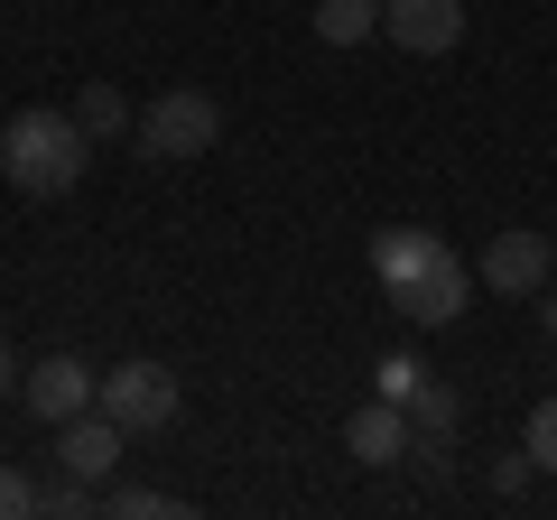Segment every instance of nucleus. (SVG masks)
<instances>
[{"label": "nucleus", "instance_id": "19", "mask_svg": "<svg viewBox=\"0 0 557 520\" xmlns=\"http://www.w3.org/2000/svg\"><path fill=\"white\" fill-rule=\"evenodd\" d=\"M539 335H557V288H539Z\"/></svg>", "mask_w": 557, "mask_h": 520}, {"label": "nucleus", "instance_id": "12", "mask_svg": "<svg viewBox=\"0 0 557 520\" xmlns=\"http://www.w3.org/2000/svg\"><path fill=\"white\" fill-rule=\"evenodd\" d=\"M75 121H84V131H94V140H112V131H131V102H121L112 94V84H84V94H75Z\"/></svg>", "mask_w": 557, "mask_h": 520}, {"label": "nucleus", "instance_id": "8", "mask_svg": "<svg viewBox=\"0 0 557 520\" xmlns=\"http://www.w3.org/2000/svg\"><path fill=\"white\" fill-rule=\"evenodd\" d=\"M121 446H131V428H112L102 409H84V419H65V428H57V465H65L75 483H112Z\"/></svg>", "mask_w": 557, "mask_h": 520}, {"label": "nucleus", "instance_id": "6", "mask_svg": "<svg viewBox=\"0 0 557 520\" xmlns=\"http://www.w3.org/2000/svg\"><path fill=\"white\" fill-rule=\"evenodd\" d=\"M381 38L409 57H446L465 47V0H381Z\"/></svg>", "mask_w": 557, "mask_h": 520}, {"label": "nucleus", "instance_id": "10", "mask_svg": "<svg viewBox=\"0 0 557 520\" xmlns=\"http://www.w3.org/2000/svg\"><path fill=\"white\" fill-rule=\"evenodd\" d=\"M437 251H446L437 233H418V223H391V233H372V280H381V288H409Z\"/></svg>", "mask_w": 557, "mask_h": 520}, {"label": "nucleus", "instance_id": "15", "mask_svg": "<svg viewBox=\"0 0 557 520\" xmlns=\"http://www.w3.org/2000/svg\"><path fill=\"white\" fill-rule=\"evenodd\" d=\"M530 456H539V474H557V391L530 409Z\"/></svg>", "mask_w": 557, "mask_h": 520}, {"label": "nucleus", "instance_id": "17", "mask_svg": "<svg viewBox=\"0 0 557 520\" xmlns=\"http://www.w3.org/2000/svg\"><path fill=\"white\" fill-rule=\"evenodd\" d=\"M418 381H428V372H418V354H391V362H381V400H409Z\"/></svg>", "mask_w": 557, "mask_h": 520}, {"label": "nucleus", "instance_id": "2", "mask_svg": "<svg viewBox=\"0 0 557 520\" xmlns=\"http://www.w3.org/2000/svg\"><path fill=\"white\" fill-rule=\"evenodd\" d=\"M131 140H139V159H205V149L223 140V102L205 94V84H168L159 102H149V112L131 121Z\"/></svg>", "mask_w": 557, "mask_h": 520}, {"label": "nucleus", "instance_id": "1", "mask_svg": "<svg viewBox=\"0 0 557 520\" xmlns=\"http://www.w3.org/2000/svg\"><path fill=\"white\" fill-rule=\"evenodd\" d=\"M84 159H94V131L75 112H10V131H0V168L20 196H65Z\"/></svg>", "mask_w": 557, "mask_h": 520}, {"label": "nucleus", "instance_id": "16", "mask_svg": "<svg viewBox=\"0 0 557 520\" xmlns=\"http://www.w3.org/2000/svg\"><path fill=\"white\" fill-rule=\"evenodd\" d=\"M28 511H38V483L20 465H0V520H28Z\"/></svg>", "mask_w": 557, "mask_h": 520}, {"label": "nucleus", "instance_id": "14", "mask_svg": "<svg viewBox=\"0 0 557 520\" xmlns=\"http://www.w3.org/2000/svg\"><path fill=\"white\" fill-rule=\"evenodd\" d=\"M102 511L112 520H168V511H186L177 493H149V483H131V493H102Z\"/></svg>", "mask_w": 557, "mask_h": 520}, {"label": "nucleus", "instance_id": "20", "mask_svg": "<svg viewBox=\"0 0 557 520\" xmlns=\"http://www.w3.org/2000/svg\"><path fill=\"white\" fill-rule=\"evenodd\" d=\"M10 391H20V362H10V344H0V400H10Z\"/></svg>", "mask_w": 557, "mask_h": 520}, {"label": "nucleus", "instance_id": "7", "mask_svg": "<svg viewBox=\"0 0 557 520\" xmlns=\"http://www.w3.org/2000/svg\"><path fill=\"white\" fill-rule=\"evenodd\" d=\"M465 298H474V280H465V260H456V251H437L409 288H391V307H399L409 325H446V317H465Z\"/></svg>", "mask_w": 557, "mask_h": 520}, {"label": "nucleus", "instance_id": "18", "mask_svg": "<svg viewBox=\"0 0 557 520\" xmlns=\"http://www.w3.org/2000/svg\"><path fill=\"white\" fill-rule=\"evenodd\" d=\"M530 465H539V456L520 446V456H502V465H493V483H502V493H520V483H530Z\"/></svg>", "mask_w": 557, "mask_h": 520}, {"label": "nucleus", "instance_id": "11", "mask_svg": "<svg viewBox=\"0 0 557 520\" xmlns=\"http://www.w3.org/2000/svg\"><path fill=\"white\" fill-rule=\"evenodd\" d=\"M317 38H325V47L381 38V0H317Z\"/></svg>", "mask_w": 557, "mask_h": 520}, {"label": "nucleus", "instance_id": "3", "mask_svg": "<svg viewBox=\"0 0 557 520\" xmlns=\"http://www.w3.org/2000/svg\"><path fill=\"white\" fill-rule=\"evenodd\" d=\"M94 409L112 428H131V437H149V428L177 419V372H168V362H112L102 391H94Z\"/></svg>", "mask_w": 557, "mask_h": 520}, {"label": "nucleus", "instance_id": "5", "mask_svg": "<svg viewBox=\"0 0 557 520\" xmlns=\"http://www.w3.org/2000/svg\"><path fill=\"white\" fill-rule=\"evenodd\" d=\"M94 391H102V381L84 372L75 354H47V362H28V372H20V400H28V419H47V428L84 419V409H94Z\"/></svg>", "mask_w": 557, "mask_h": 520}, {"label": "nucleus", "instance_id": "4", "mask_svg": "<svg viewBox=\"0 0 557 520\" xmlns=\"http://www.w3.org/2000/svg\"><path fill=\"white\" fill-rule=\"evenodd\" d=\"M474 280L493 288V298H539V288L557 280L548 233H493V242H483V260H474Z\"/></svg>", "mask_w": 557, "mask_h": 520}, {"label": "nucleus", "instance_id": "9", "mask_svg": "<svg viewBox=\"0 0 557 520\" xmlns=\"http://www.w3.org/2000/svg\"><path fill=\"white\" fill-rule=\"evenodd\" d=\"M344 446H354V465H399L418 446V428H409V409H399V400H372V409L344 419Z\"/></svg>", "mask_w": 557, "mask_h": 520}, {"label": "nucleus", "instance_id": "13", "mask_svg": "<svg viewBox=\"0 0 557 520\" xmlns=\"http://www.w3.org/2000/svg\"><path fill=\"white\" fill-rule=\"evenodd\" d=\"M399 409H409V428H418V437H446V428H456V391H446V381H418V391H409Z\"/></svg>", "mask_w": 557, "mask_h": 520}]
</instances>
